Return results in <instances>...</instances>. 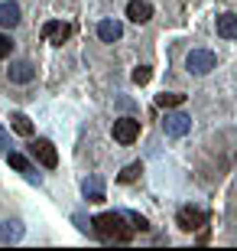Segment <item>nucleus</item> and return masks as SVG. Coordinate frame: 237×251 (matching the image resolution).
Masks as SVG:
<instances>
[{
  "label": "nucleus",
  "mask_w": 237,
  "mask_h": 251,
  "mask_svg": "<svg viewBox=\"0 0 237 251\" xmlns=\"http://www.w3.org/2000/svg\"><path fill=\"white\" fill-rule=\"evenodd\" d=\"M124 222H127L124 212H101V215L91 219L98 238H104V242H130L137 228H133V225H124Z\"/></svg>",
  "instance_id": "nucleus-1"
},
{
  "label": "nucleus",
  "mask_w": 237,
  "mask_h": 251,
  "mask_svg": "<svg viewBox=\"0 0 237 251\" xmlns=\"http://www.w3.org/2000/svg\"><path fill=\"white\" fill-rule=\"evenodd\" d=\"M175 225L182 228V232H198L208 225V212L205 209H195V205H182L179 215H175Z\"/></svg>",
  "instance_id": "nucleus-2"
},
{
  "label": "nucleus",
  "mask_w": 237,
  "mask_h": 251,
  "mask_svg": "<svg viewBox=\"0 0 237 251\" xmlns=\"http://www.w3.org/2000/svg\"><path fill=\"white\" fill-rule=\"evenodd\" d=\"M29 153H33V160H39V163H43V167H49V170L59 167V153H55L52 140H46V137H36V140H33V144H29Z\"/></svg>",
  "instance_id": "nucleus-3"
},
{
  "label": "nucleus",
  "mask_w": 237,
  "mask_h": 251,
  "mask_svg": "<svg viewBox=\"0 0 237 251\" xmlns=\"http://www.w3.org/2000/svg\"><path fill=\"white\" fill-rule=\"evenodd\" d=\"M185 65H189V72H195V75H208L211 69L218 65V56L208 52V49H192L189 59H185Z\"/></svg>",
  "instance_id": "nucleus-4"
},
{
  "label": "nucleus",
  "mask_w": 237,
  "mask_h": 251,
  "mask_svg": "<svg viewBox=\"0 0 237 251\" xmlns=\"http://www.w3.org/2000/svg\"><path fill=\"white\" fill-rule=\"evenodd\" d=\"M140 137V121L137 118H117L114 121V140L117 144H133Z\"/></svg>",
  "instance_id": "nucleus-5"
},
{
  "label": "nucleus",
  "mask_w": 237,
  "mask_h": 251,
  "mask_svg": "<svg viewBox=\"0 0 237 251\" xmlns=\"http://www.w3.org/2000/svg\"><path fill=\"white\" fill-rule=\"evenodd\" d=\"M163 130H166V137H185V134L192 130V118H189V114H182V111L166 114Z\"/></svg>",
  "instance_id": "nucleus-6"
},
{
  "label": "nucleus",
  "mask_w": 237,
  "mask_h": 251,
  "mask_svg": "<svg viewBox=\"0 0 237 251\" xmlns=\"http://www.w3.org/2000/svg\"><path fill=\"white\" fill-rule=\"evenodd\" d=\"M36 78V69H33V62H26V59H20V62L10 65V82L13 85H26Z\"/></svg>",
  "instance_id": "nucleus-7"
},
{
  "label": "nucleus",
  "mask_w": 237,
  "mask_h": 251,
  "mask_svg": "<svg viewBox=\"0 0 237 251\" xmlns=\"http://www.w3.org/2000/svg\"><path fill=\"white\" fill-rule=\"evenodd\" d=\"M43 36H46L49 43H55V46H59L62 39L72 36V26H68V23H62V20H49L46 26H43Z\"/></svg>",
  "instance_id": "nucleus-8"
},
{
  "label": "nucleus",
  "mask_w": 237,
  "mask_h": 251,
  "mask_svg": "<svg viewBox=\"0 0 237 251\" xmlns=\"http://www.w3.org/2000/svg\"><path fill=\"white\" fill-rule=\"evenodd\" d=\"M7 160H10V167H13V170H20V173H23V176H26L29 183H39V173H36L33 167H29V160L23 157V153H17V150H10V153H7Z\"/></svg>",
  "instance_id": "nucleus-9"
},
{
  "label": "nucleus",
  "mask_w": 237,
  "mask_h": 251,
  "mask_svg": "<svg viewBox=\"0 0 237 251\" xmlns=\"http://www.w3.org/2000/svg\"><path fill=\"white\" fill-rule=\"evenodd\" d=\"M127 17L133 20V23H146V20L153 17V3H150V0H130L127 3Z\"/></svg>",
  "instance_id": "nucleus-10"
},
{
  "label": "nucleus",
  "mask_w": 237,
  "mask_h": 251,
  "mask_svg": "<svg viewBox=\"0 0 237 251\" xmlns=\"http://www.w3.org/2000/svg\"><path fill=\"white\" fill-rule=\"evenodd\" d=\"M20 23V3L17 0H3L0 3V26H17Z\"/></svg>",
  "instance_id": "nucleus-11"
},
{
  "label": "nucleus",
  "mask_w": 237,
  "mask_h": 251,
  "mask_svg": "<svg viewBox=\"0 0 237 251\" xmlns=\"http://www.w3.org/2000/svg\"><path fill=\"white\" fill-rule=\"evenodd\" d=\"M98 36L104 39V43H117V39L124 36V26H120L117 20H101L98 23Z\"/></svg>",
  "instance_id": "nucleus-12"
},
{
  "label": "nucleus",
  "mask_w": 237,
  "mask_h": 251,
  "mask_svg": "<svg viewBox=\"0 0 237 251\" xmlns=\"http://www.w3.org/2000/svg\"><path fill=\"white\" fill-rule=\"evenodd\" d=\"M85 199L88 202H104V183H101V176H91V179H85Z\"/></svg>",
  "instance_id": "nucleus-13"
},
{
  "label": "nucleus",
  "mask_w": 237,
  "mask_h": 251,
  "mask_svg": "<svg viewBox=\"0 0 237 251\" xmlns=\"http://www.w3.org/2000/svg\"><path fill=\"white\" fill-rule=\"evenodd\" d=\"M218 36L237 39V17H234V13H221V17H218Z\"/></svg>",
  "instance_id": "nucleus-14"
},
{
  "label": "nucleus",
  "mask_w": 237,
  "mask_h": 251,
  "mask_svg": "<svg viewBox=\"0 0 237 251\" xmlns=\"http://www.w3.org/2000/svg\"><path fill=\"white\" fill-rule=\"evenodd\" d=\"M23 238V225L20 222H3L0 225V242L7 245V242H20Z\"/></svg>",
  "instance_id": "nucleus-15"
},
{
  "label": "nucleus",
  "mask_w": 237,
  "mask_h": 251,
  "mask_svg": "<svg viewBox=\"0 0 237 251\" xmlns=\"http://www.w3.org/2000/svg\"><path fill=\"white\" fill-rule=\"evenodd\" d=\"M10 124H13V130H17L20 137H33V121H29L26 114H10Z\"/></svg>",
  "instance_id": "nucleus-16"
},
{
  "label": "nucleus",
  "mask_w": 237,
  "mask_h": 251,
  "mask_svg": "<svg viewBox=\"0 0 237 251\" xmlns=\"http://www.w3.org/2000/svg\"><path fill=\"white\" fill-rule=\"evenodd\" d=\"M156 104H159V108H179V104H185V95L163 92V95H156Z\"/></svg>",
  "instance_id": "nucleus-17"
},
{
  "label": "nucleus",
  "mask_w": 237,
  "mask_h": 251,
  "mask_svg": "<svg viewBox=\"0 0 237 251\" xmlns=\"http://www.w3.org/2000/svg\"><path fill=\"white\" fill-rule=\"evenodd\" d=\"M140 173H143V167H140V163H130V167H124V173H120L117 179H120V183H133Z\"/></svg>",
  "instance_id": "nucleus-18"
},
{
  "label": "nucleus",
  "mask_w": 237,
  "mask_h": 251,
  "mask_svg": "<svg viewBox=\"0 0 237 251\" xmlns=\"http://www.w3.org/2000/svg\"><path fill=\"white\" fill-rule=\"evenodd\" d=\"M150 78H153V72H150V65H137V69H133V82H137V85H146Z\"/></svg>",
  "instance_id": "nucleus-19"
},
{
  "label": "nucleus",
  "mask_w": 237,
  "mask_h": 251,
  "mask_svg": "<svg viewBox=\"0 0 237 251\" xmlns=\"http://www.w3.org/2000/svg\"><path fill=\"white\" fill-rule=\"evenodd\" d=\"M130 219V222H133V228H137V232H146V228H150V222H146L143 215H137V212H124Z\"/></svg>",
  "instance_id": "nucleus-20"
},
{
  "label": "nucleus",
  "mask_w": 237,
  "mask_h": 251,
  "mask_svg": "<svg viewBox=\"0 0 237 251\" xmlns=\"http://www.w3.org/2000/svg\"><path fill=\"white\" fill-rule=\"evenodd\" d=\"M10 52H13V39H10L7 33H0V59H7Z\"/></svg>",
  "instance_id": "nucleus-21"
},
{
  "label": "nucleus",
  "mask_w": 237,
  "mask_h": 251,
  "mask_svg": "<svg viewBox=\"0 0 237 251\" xmlns=\"http://www.w3.org/2000/svg\"><path fill=\"white\" fill-rule=\"evenodd\" d=\"M10 147V137H7V130L0 127V150H7Z\"/></svg>",
  "instance_id": "nucleus-22"
}]
</instances>
